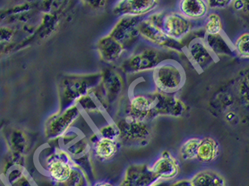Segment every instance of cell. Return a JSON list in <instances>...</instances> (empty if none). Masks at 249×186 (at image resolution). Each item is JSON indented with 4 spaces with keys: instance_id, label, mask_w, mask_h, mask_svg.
I'll return each mask as SVG.
<instances>
[{
    "instance_id": "obj_1",
    "label": "cell",
    "mask_w": 249,
    "mask_h": 186,
    "mask_svg": "<svg viewBox=\"0 0 249 186\" xmlns=\"http://www.w3.org/2000/svg\"><path fill=\"white\" fill-rule=\"evenodd\" d=\"M178 54L172 51L159 49L141 41L119 63L118 70L124 75L151 73L163 61H178Z\"/></svg>"
},
{
    "instance_id": "obj_2",
    "label": "cell",
    "mask_w": 249,
    "mask_h": 186,
    "mask_svg": "<svg viewBox=\"0 0 249 186\" xmlns=\"http://www.w3.org/2000/svg\"><path fill=\"white\" fill-rule=\"evenodd\" d=\"M39 164L43 171L57 186L69 179L75 166L73 157L66 150L51 146L41 151Z\"/></svg>"
},
{
    "instance_id": "obj_3",
    "label": "cell",
    "mask_w": 249,
    "mask_h": 186,
    "mask_svg": "<svg viewBox=\"0 0 249 186\" xmlns=\"http://www.w3.org/2000/svg\"><path fill=\"white\" fill-rule=\"evenodd\" d=\"M153 89L165 95H176L186 82V74L178 61L168 60L151 72Z\"/></svg>"
},
{
    "instance_id": "obj_4",
    "label": "cell",
    "mask_w": 249,
    "mask_h": 186,
    "mask_svg": "<svg viewBox=\"0 0 249 186\" xmlns=\"http://www.w3.org/2000/svg\"><path fill=\"white\" fill-rule=\"evenodd\" d=\"M146 17L159 27L168 38L181 43L196 29L195 22L185 18L176 10H157Z\"/></svg>"
},
{
    "instance_id": "obj_5",
    "label": "cell",
    "mask_w": 249,
    "mask_h": 186,
    "mask_svg": "<svg viewBox=\"0 0 249 186\" xmlns=\"http://www.w3.org/2000/svg\"><path fill=\"white\" fill-rule=\"evenodd\" d=\"M118 127L120 145L129 147H141L146 146L151 139L153 133L152 122H145L123 116L117 122H114Z\"/></svg>"
},
{
    "instance_id": "obj_6",
    "label": "cell",
    "mask_w": 249,
    "mask_h": 186,
    "mask_svg": "<svg viewBox=\"0 0 249 186\" xmlns=\"http://www.w3.org/2000/svg\"><path fill=\"white\" fill-rule=\"evenodd\" d=\"M98 96L101 104L106 107H110L117 103L122 97L125 90V81L124 75L118 69H107L101 74V80L98 83Z\"/></svg>"
},
{
    "instance_id": "obj_7",
    "label": "cell",
    "mask_w": 249,
    "mask_h": 186,
    "mask_svg": "<svg viewBox=\"0 0 249 186\" xmlns=\"http://www.w3.org/2000/svg\"><path fill=\"white\" fill-rule=\"evenodd\" d=\"M138 30L140 39L143 43H147L159 49L172 51L181 54L185 53L186 46L183 43L168 38L159 27L152 22L146 16L139 23Z\"/></svg>"
},
{
    "instance_id": "obj_8",
    "label": "cell",
    "mask_w": 249,
    "mask_h": 186,
    "mask_svg": "<svg viewBox=\"0 0 249 186\" xmlns=\"http://www.w3.org/2000/svg\"><path fill=\"white\" fill-rule=\"evenodd\" d=\"M101 80V74L80 75L68 79L63 92V109L75 105L82 98L91 94Z\"/></svg>"
},
{
    "instance_id": "obj_9",
    "label": "cell",
    "mask_w": 249,
    "mask_h": 186,
    "mask_svg": "<svg viewBox=\"0 0 249 186\" xmlns=\"http://www.w3.org/2000/svg\"><path fill=\"white\" fill-rule=\"evenodd\" d=\"M153 89V87L149 92L130 93L125 115L145 122H152L157 118Z\"/></svg>"
},
{
    "instance_id": "obj_10",
    "label": "cell",
    "mask_w": 249,
    "mask_h": 186,
    "mask_svg": "<svg viewBox=\"0 0 249 186\" xmlns=\"http://www.w3.org/2000/svg\"><path fill=\"white\" fill-rule=\"evenodd\" d=\"M143 18L135 16L120 17L108 32L110 36L124 47L127 53L141 42L138 26Z\"/></svg>"
},
{
    "instance_id": "obj_11",
    "label": "cell",
    "mask_w": 249,
    "mask_h": 186,
    "mask_svg": "<svg viewBox=\"0 0 249 186\" xmlns=\"http://www.w3.org/2000/svg\"><path fill=\"white\" fill-rule=\"evenodd\" d=\"M80 116L81 109L77 104H75L61 110L57 115L52 117L46 126L45 134L47 139H61L71 129Z\"/></svg>"
},
{
    "instance_id": "obj_12",
    "label": "cell",
    "mask_w": 249,
    "mask_h": 186,
    "mask_svg": "<svg viewBox=\"0 0 249 186\" xmlns=\"http://www.w3.org/2000/svg\"><path fill=\"white\" fill-rule=\"evenodd\" d=\"M158 0H120L112 7V14L117 17H145L159 8Z\"/></svg>"
},
{
    "instance_id": "obj_13",
    "label": "cell",
    "mask_w": 249,
    "mask_h": 186,
    "mask_svg": "<svg viewBox=\"0 0 249 186\" xmlns=\"http://www.w3.org/2000/svg\"><path fill=\"white\" fill-rule=\"evenodd\" d=\"M149 168L158 180L166 182L176 179L181 170L178 160L168 150L162 151Z\"/></svg>"
},
{
    "instance_id": "obj_14",
    "label": "cell",
    "mask_w": 249,
    "mask_h": 186,
    "mask_svg": "<svg viewBox=\"0 0 249 186\" xmlns=\"http://www.w3.org/2000/svg\"><path fill=\"white\" fill-rule=\"evenodd\" d=\"M185 53L194 66L200 71H204L217 61L202 37H197L190 41L186 47Z\"/></svg>"
},
{
    "instance_id": "obj_15",
    "label": "cell",
    "mask_w": 249,
    "mask_h": 186,
    "mask_svg": "<svg viewBox=\"0 0 249 186\" xmlns=\"http://www.w3.org/2000/svg\"><path fill=\"white\" fill-rule=\"evenodd\" d=\"M97 50L101 60L108 64H119L127 54L124 47L108 34L98 41Z\"/></svg>"
},
{
    "instance_id": "obj_16",
    "label": "cell",
    "mask_w": 249,
    "mask_h": 186,
    "mask_svg": "<svg viewBox=\"0 0 249 186\" xmlns=\"http://www.w3.org/2000/svg\"><path fill=\"white\" fill-rule=\"evenodd\" d=\"M155 97V113L158 117H172L179 118L183 115L186 106L176 95H168L159 93L153 89Z\"/></svg>"
},
{
    "instance_id": "obj_17",
    "label": "cell",
    "mask_w": 249,
    "mask_h": 186,
    "mask_svg": "<svg viewBox=\"0 0 249 186\" xmlns=\"http://www.w3.org/2000/svg\"><path fill=\"white\" fill-rule=\"evenodd\" d=\"M158 180L148 164H132L126 168L120 186H149Z\"/></svg>"
},
{
    "instance_id": "obj_18",
    "label": "cell",
    "mask_w": 249,
    "mask_h": 186,
    "mask_svg": "<svg viewBox=\"0 0 249 186\" xmlns=\"http://www.w3.org/2000/svg\"><path fill=\"white\" fill-rule=\"evenodd\" d=\"M89 143L94 156L101 161H107L114 157L121 146L118 141L103 139L98 134H94L90 138Z\"/></svg>"
},
{
    "instance_id": "obj_19",
    "label": "cell",
    "mask_w": 249,
    "mask_h": 186,
    "mask_svg": "<svg viewBox=\"0 0 249 186\" xmlns=\"http://www.w3.org/2000/svg\"><path fill=\"white\" fill-rule=\"evenodd\" d=\"M180 15L191 21L203 20L209 14V6L204 0H182L177 4Z\"/></svg>"
},
{
    "instance_id": "obj_20",
    "label": "cell",
    "mask_w": 249,
    "mask_h": 186,
    "mask_svg": "<svg viewBox=\"0 0 249 186\" xmlns=\"http://www.w3.org/2000/svg\"><path fill=\"white\" fill-rule=\"evenodd\" d=\"M204 40L216 60L234 54L232 43L224 32L214 35H204Z\"/></svg>"
},
{
    "instance_id": "obj_21",
    "label": "cell",
    "mask_w": 249,
    "mask_h": 186,
    "mask_svg": "<svg viewBox=\"0 0 249 186\" xmlns=\"http://www.w3.org/2000/svg\"><path fill=\"white\" fill-rule=\"evenodd\" d=\"M219 155V144L210 136L200 138L196 160L202 164H209L216 160Z\"/></svg>"
},
{
    "instance_id": "obj_22",
    "label": "cell",
    "mask_w": 249,
    "mask_h": 186,
    "mask_svg": "<svg viewBox=\"0 0 249 186\" xmlns=\"http://www.w3.org/2000/svg\"><path fill=\"white\" fill-rule=\"evenodd\" d=\"M192 186H227L224 177L212 169H204L196 172L190 178Z\"/></svg>"
},
{
    "instance_id": "obj_23",
    "label": "cell",
    "mask_w": 249,
    "mask_h": 186,
    "mask_svg": "<svg viewBox=\"0 0 249 186\" xmlns=\"http://www.w3.org/2000/svg\"><path fill=\"white\" fill-rule=\"evenodd\" d=\"M204 35H214L222 34L223 31V20L220 15L215 11H209L203 20Z\"/></svg>"
},
{
    "instance_id": "obj_24",
    "label": "cell",
    "mask_w": 249,
    "mask_h": 186,
    "mask_svg": "<svg viewBox=\"0 0 249 186\" xmlns=\"http://www.w3.org/2000/svg\"><path fill=\"white\" fill-rule=\"evenodd\" d=\"M200 138L192 137L186 140L179 148V156L184 161H194L196 159V152Z\"/></svg>"
},
{
    "instance_id": "obj_25",
    "label": "cell",
    "mask_w": 249,
    "mask_h": 186,
    "mask_svg": "<svg viewBox=\"0 0 249 186\" xmlns=\"http://www.w3.org/2000/svg\"><path fill=\"white\" fill-rule=\"evenodd\" d=\"M233 52L242 59H249V33L245 31L235 39L232 43Z\"/></svg>"
},
{
    "instance_id": "obj_26",
    "label": "cell",
    "mask_w": 249,
    "mask_h": 186,
    "mask_svg": "<svg viewBox=\"0 0 249 186\" xmlns=\"http://www.w3.org/2000/svg\"><path fill=\"white\" fill-rule=\"evenodd\" d=\"M90 185V181L85 173L75 164L69 179L59 186H89Z\"/></svg>"
},
{
    "instance_id": "obj_27",
    "label": "cell",
    "mask_w": 249,
    "mask_h": 186,
    "mask_svg": "<svg viewBox=\"0 0 249 186\" xmlns=\"http://www.w3.org/2000/svg\"><path fill=\"white\" fill-rule=\"evenodd\" d=\"M90 143L86 138H79L75 142L67 146V151L72 157L84 156L90 151Z\"/></svg>"
},
{
    "instance_id": "obj_28",
    "label": "cell",
    "mask_w": 249,
    "mask_h": 186,
    "mask_svg": "<svg viewBox=\"0 0 249 186\" xmlns=\"http://www.w3.org/2000/svg\"><path fill=\"white\" fill-rule=\"evenodd\" d=\"M7 181L10 186H33L25 172L19 168L12 169L9 172Z\"/></svg>"
},
{
    "instance_id": "obj_29",
    "label": "cell",
    "mask_w": 249,
    "mask_h": 186,
    "mask_svg": "<svg viewBox=\"0 0 249 186\" xmlns=\"http://www.w3.org/2000/svg\"><path fill=\"white\" fill-rule=\"evenodd\" d=\"M97 134L99 137L107 139V140H116V141H118L119 136H120L118 127L114 122L103 124L101 127H98Z\"/></svg>"
},
{
    "instance_id": "obj_30",
    "label": "cell",
    "mask_w": 249,
    "mask_h": 186,
    "mask_svg": "<svg viewBox=\"0 0 249 186\" xmlns=\"http://www.w3.org/2000/svg\"><path fill=\"white\" fill-rule=\"evenodd\" d=\"M26 146V140L25 136L22 134L17 133L14 134L12 139H11V148L13 151L15 153V158H20V155L24 153Z\"/></svg>"
},
{
    "instance_id": "obj_31",
    "label": "cell",
    "mask_w": 249,
    "mask_h": 186,
    "mask_svg": "<svg viewBox=\"0 0 249 186\" xmlns=\"http://www.w3.org/2000/svg\"><path fill=\"white\" fill-rule=\"evenodd\" d=\"M207 5L209 6V10H218L223 9L231 6L232 1L231 0H209L206 1Z\"/></svg>"
},
{
    "instance_id": "obj_32",
    "label": "cell",
    "mask_w": 249,
    "mask_h": 186,
    "mask_svg": "<svg viewBox=\"0 0 249 186\" xmlns=\"http://www.w3.org/2000/svg\"><path fill=\"white\" fill-rule=\"evenodd\" d=\"M249 2L243 1V0H236V1H232L231 6H233L236 11H242V10H248L249 6Z\"/></svg>"
},
{
    "instance_id": "obj_33",
    "label": "cell",
    "mask_w": 249,
    "mask_h": 186,
    "mask_svg": "<svg viewBox=\"0 0 249 186\" xmlns=\"http://www.w3.org/2000/svg\"><path fill=\"white\" fill-rule=\"evenodd\" d=\"M169 186H192L190 183V179L188 178H183V179H179V180L175 181V182H171Z\"/></svg>"
},
{
    "instance_id": "obj_34",
    "label": "cell",
    "mask_w": 249,
    "mask_h": 186,
    "mask_svg": "<svg viewBox=\"0 0 249 186\" xmlns=\"http://www.w3.org/2000/svg\"><path fill=\"white\" fill-rule=\"evenodd\" d=\"M91 186H116L111 182H106V181H101V182H94Z\"/></svg>"
},
{
    "instance_id": "obj_35",
    "label": "cell",
    "mask_w": 249,
    "mask_h": 186,
    "mask_svg": "<svg viewBox=\"0 0 249 186\" xmlns=\"http://www.w3.org/2000/svg\"><path fill=\"white\" fill-rule=\"evenodd\" d=\"M171 182H166V181L158 180L154 183L149 186H169Z\"/></svg>"
},
{
    "instance_id": "obj_36",
    "label": "cell",
    "mask_w": 249,
    "mask_h": 186,
    "mask_svg": "<svg viewBox=\"0 0 249 186\" xmlns=\"http://www.w3.org/2000/svg\"><path fill=\"white\" fill-rule=\"evenodd\" d=\"M235 118H236V115H235V113H233V112H229V113H227V115H226V119H227L228 122H232Z\"/></svg>"
}]
</instances>
